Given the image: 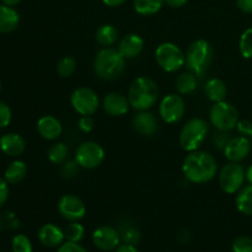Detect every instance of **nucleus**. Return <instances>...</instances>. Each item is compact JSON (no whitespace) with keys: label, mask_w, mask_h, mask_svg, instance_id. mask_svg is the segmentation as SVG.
<instances>
[{"label":"nucleus","mask_w":252,"mask_h":252,"mask_svg":"<svg viewBox=\"0 0 252 252\" xmlns=\"http://www.w3.org/2000/svg\"><path fill=\"white\" fill-rule=\"evenodd\" d=\"M182 172L187 181L202 185L216 177L218 165L213 155L198 149L186 155L182 162Z\"/></svg>","instance_id":"obj_1"},{"label":"nucleus","mask_w":252,"mask_h":252,"mask_svg":"<svg viewBox=\"0 0 252 252\" xmlns=\"http://www.w3.org/2000/svg\"><path fill=\"white\" fill-rule=\"evenodd\" d=\"M127 97L133 110H150L159 100V88L157 81L149 76H139L134 79L129 86Z\"/></svg>","instance_id":"obj_2"},{"label":"nucleus","mask_w":252,"mask_h":252,"mask_svg":"<svg viewBox=\"0 0 252 252\" xmlns=\"http://www.w3.org/2000/svg\"><path fill=\"white\" fill-rule=\"evenodd\" d=\"M214 59V49L206 39H196L189 44L185 54V65L187 70L197 78H203L211 68Z\"/></svg>","instance_id":"obj_3"},{"label":"nucleus","mask_w":252,"mask_h":252,"mask_svg":"<svg viewBox=\"0 0 252 252\" xmlns=\"http://www.w3.org/2000/svg\"><path fill=\"white\" fill-rule=\"evenodd\" d=\"M126 58L118 49L103 47L94 59V71L102 80H113L125 71Z\"/></svg>","instance_id":"obj_4"},{"label":"nucleus","mask_w":252,"mask_h":252,"mask_svg":"<svg viewBox=\"0 0 252 252\" xmlns=\"http://www.w3.org/2000/svg\"><path fill=\"white\" fill-rule=\"evenodd\" d=\"M208 123L203 118L194 117L187 121L180 132V145L187 153L198 150L208 135Z\"/></svg>","instance_id":"obj_5"},{"label":"nucleus","mask_w":252,"mask_h":252,"mask_svg":"<svg viewBox=\"0 0 252 252\" xmlns=\"http://www.w3.org/2000/svg\"><path fill=\"white\" fill-rule=\"evenodd\" d=\"M155 61L166 73H176L185 66V53L177 44L164 42L155 49Z\"/></svg>","instance_id":"obj_6"},{"label":"nucleus","mask_w":252,"mask_h":252,"mask_svg":"<svg viewBox=\"0 0 252 252\" xmlns=\"http://www.w3.org/2000/svg\"><path fill=\"white\" fill-rule=\"evenodd\" d=\"M212 126L220 132H230L239 123V112L234 105L228 101L216 102L209 111Z\"/></svg>","instance_id":"obj_7"},{"label":"nucleus","mask_w":252,"mask_h":252,"mask_svg":"<svg viewBox=\"0 0 252 252\" xmlns=\"http://www.w3.org/2000/svg\"><path fill=\"white\" fill-rule=\"evenodd\" d=\"M245 181V169L240 162L229 161L219 172V186L228 194L238 193L244 187Z\"/></svg>","instance_id":"obj_8"},{"label":"nucleus","mask_w":252,"mask_h":252,"mask_svg":"<svg viewBox=\"0 0 252 252\" xmlns=\"http://www.w3.org/2000/svg\"><path fill=\"white\" fill-rule=\"evenodd\" d=\"M103 160H105V149L98 143L93 140L81 143L75 152V161L83 169H96L102 164Z\"/></svg>","instance_id":"obj_9"},{"label":"nucleus","mask_w":252,"mask_h":252,"mask_svg":"<svg viewBox=\"0 0 252 252\" xmlns=\"http://www.w3.org/2000/svg\"><path fill=\"white\" fill-rule=\"evenodd\" d=\"M70 103L80 116H93L100 107V98L93 89L83 86L71 93Z\"/></svg>","instance_id":"obj_10"},{"label":"nucleus","mask_w":252,"mask_h":252,"mask_svg":"<svg viewBox=\"0 0 252 252\" xmlns=\"http://www.w3.org/2000/svg\"><path fill=\"white\" fill-rule=\"evenodd\" d=\"M186 113V103L182 96L177 94H169L159 105V116L167 125H175L184 118Z\"/></svg>","instance_id":"obj_11"},{"label":"nucleus","mask_w":252,"mask_h":252,"mask_svg":"<svg viewBox=\"0 0 252 252\" xmlns=\"http://www.w3.org/2000/svg\"><path fill=\"white\" fill-rule=\"evenodd\" d=\"M59 214L68 221H79L85 217L86 206L75 194H64L58 201Z\"/></svg>","instance_id":"obj_12"},{"label":"nucleus","mask_w":252,"mask_h":252,"mask_svg":"<svg viewBox=\"0 0 252 252\" xmlns=\"http://www.w3.org/2000/svg\"><path fill=\"white\" fill-rule=\"evenodd\" d=\"M252 142L245 135L231 137L228 144L223 149L224 157L231 162H240L249 157L251 152Z\"/></svg>","instance_id":"obj_13"},{"label":"nucleus","mask_w":252,"mask_h":252,"mask_svg":"<svg viewBox=\"0 0 252 252\" xmlns=\"http://www.w3.org/2000/svg\"><path fill=\"white\" fill-rule=\"evenodd\" d=\"M93 243L98 250L113 251L120 246L121 236L112 226L102 225L95 229L93 233Z\"/></svg>","instance_id":"obj_14"},{"label":"nucleus","mask_w":252,"mask_h":252,"mask_svg":"<svg viewBox=\"0 0 252 252\" xmlns=\"http://www.w3.org/2000/svg\"><path fill=\"white\" fill-rule=\"evenodd\" d=\"M102 108L108 116L112 117H122L127 115L130 108L129 100L127 96L120 93H108L103 97Z\"/></svg>","instance_id":"obj_15"},{"label":"nucleus","mask_w":252,"mask_h":252,"mask_svg":"<svg viewBox=\"0 0 252 252\" xmlns=\"http://www.w3.org/2000/svg\"><path fill=\"white\" fill-rule=\"evenodd\" d=\"M132 126L135 132L144 137H153L159 130V121L149 110L138 111L133 117Z\"/></svg>","instance_id":"obj_16"},{"label":"nucleus","mask_w":252,"mask_h":252,"mask_svg":"<svg viewBox=\"0 0 252 252\" xmlns=\"http://www.w3.org/2000/svg\"><path fill=\"white\" fill-rule=\"evenodd\" d=\"M37 130L38 134L46 140H57L62 135L63 126L61 121L52 115L42 116L37 121Z\"/></svg>","instance_id":"obj_17"},{"label":"nucleus","mask_w":252,"mask_h":252,"mask_svg":"<svg viewBox=\"0 0 252 252\" xmlns=\"http://www.w3.org/2000/svg\"><path fill=\"white\" fill-rule=\"evenodd\" d=\"M38 240L46 248H59L65 240V235L58 225L48 223L39 228Z\"/></svg>","instance_id":"obj_18"},{"label":"nucleus","mask_w":252,"mask_h":252,"mask_svg":"<svg viewBox=\"0 0 252 252\" xmlns=\"http://www.w3.org/2000/svg\"><path fill=\"white\" fill-rule=\"evenodd\" d=\"M144 48V39L137 33H128L118 44V51L126 59L137 58Z\"/></svg>","instance_id":"obj_19"},{"label":"nucleus","mask_w":252,"mask_h":252,"mask_svg":"<svg viewBox=\"0 0 252 252\" xmlns=\"http://www.w3.org/2000/svg\"><path fill=\"white\" fill-rule=\"evenodd\" d=\"M26 149V142L17 133H6L0 138V150L7 157H19Z\"/></svg>","instance_id":"obj_20"},{"label":"nucleus","mask_w":252,"mask_h":252,"mask_svg":"<svg viewBox=\"0 0 252 252\" xmlns=\"http://www.w3.org/2000/svg\"><path fill=\"white\" fill-rule=\"evenodd\" d=\"M204 94L207 98L213 103L225 101L226 95H228V88L226 84L219 78H211L204 84Z\"/></svg>","instance_id":"obj_21"},{"label":"nucleus","mask_w":252,"mask_h":252,"mask_svg":"<svg viewBox=\"0 0 252 252\" xmlns=\"http://www.w3.org/2000/svg\"><path fill=\"white\" fill-rule=\"evenodd\" d=\"M19 12L14 7L4 4L0 5V32L1 33H10L15 31L19 26Z\"/></svg>","instance_id":"obj_22"},{"label":"nucleus","mask_w":252,"mask_h":252,"mask_svg":"<svg viewBox=\"0 0 252 252\" xmlns=\"http://www.w3.org/2000/svg\"><path fill=\"white\" fill-rule=\"evenodd\" d=\"M27 174V165L21 160H15L9 166L6 167L4 174V179L9 184L16 185L21 182L26 177Z\"/></svg>","instance_id":"obj_23"},{"label":"nucleus","mask_w":252,"mask_h":252,"mask_svg":"<svg viewBox=\"0 0 252 252\" xmlns=\"http://www.w3.org/2000/svg\"><path fill=\"white\" fill-rule=\"evenodd\" d=\"M235 206L241 214L252 216V185H246L236 193Z\"/></svg>","instance_id":"obj_24"},{"label":"nucleus","mask_w":252,"mask_h":252,"mask_svg":"<svg viewBox=\"0 0 252 252\" xmlns=\"http://www.w3.org/2000/svg\"><path fill=\"white\" fill-rule=\"evenodd\" d=\"M197 79L198 78L191 71L180 74L175 81V86H176V90L179 91L180 95H189V94L193 93L198 85Z\"/></svg>","instance_id":"obj_25"},{"label":"nucleus","mask_w":252,"mask_h":252,"mask_svg":"<svg viewBox=\"0 0 252 252\" xmlns=\"http://www.w3.org/2000/svg\"><path fill=\"white\" fill-rule=\"evenodd\" d=\"M96 41L102 47H111L117 42L118 31L113 25L105 24L101 25L96 31Z\"/></svg>","instance_id":"obj_26"},{"label":"nucleus","mask_w":252,"mask_h":252,"mask_svg":"<svg viewBox=\"0 0 252 252\" xmlns=\"http://www.w3.org/2000/svg\"><path fill=\"white\" fill-rule=\"evenodd\" d=\"M165 0H133V6L137 14L142 16H152L159 12L164 6Z\"/></svg>","instance_id":"obj_27"},{"label":"nucleus","mask_w":252,"mask_h":252,"mask_svg":"<svg viewBox=\"0 0 252 252\" xmlns=\"http://www.w3.org/2000/svg\"><path fill=\"white\" fill-rule=\"evenodd\" d=\"M68 153L69 150L65 143H54L48 149V160L54 165L64 164L68 158Z\"/></svg>","instance_id":"obj_28"},{"label":"nucleus","mask_w":252,"mask_h":252,"mask_svg":"<svg viewBox=\"0 0 252 252\" xmlns=\"http://www.w3.org/2000/svg\"><path fill=\"white\" fill-rule=\"evenodd\" d=\"M76 70V59L71 56L63 57L57 63V73L61 78H70Z\"/></svg>","instance_id":"obj_29"},{"label":"nucleus","mask_w":252,"mask_h":252,"mask_svg":"<svg viewBox=\"0 0 252 252\" xmlns=\"http://www.w3.org/2000/svg\"><path fill=\"white\" fill-rule=\"evenodd\" d=\"M64 235L66 241L80 243L85 236V228L79 221H70V224L64 229Z\"/></svg>","instance_id":"obj_30"},{"label":"nucleus","mask_w":252,"mask_h":252,"mask_svg":"<svg viewBox=\"0 0 252 252\" xmlns=\"http://www.w3.org/2000/svg\"><path fill=\"white\" fill-rule=\"evenodd\" d=\"M239 49L245 59L252 58V27H249L241 33L239 41Z\"/></svg>","instance_id":"obj_31"},{"label":"nucleus","mask_w":252,"mask_h":252,"mask_svg":"<svg viewBox=\"0 0 252 252\" xmlns=\"http://www.w3.org/2000/svg\"><path fill=\"white\" fill-rule=\"evenodd\" d=\"M12 252H32V244L24 234H17L12 239Z\"/></svg>","instance_id":"obj_32"},{"label":"nucleus","mask_w":252,"mask_h":252,"mask_svg":"<svg viewBox=\"0 0 252 252\" xmlns=\"http://www.w3.org/2000/svg\"><path fill=\"white\" fill-rule=\"evenodd\" d=\"M17 226H19V220L14 213L11 212L0 213V230H12Z\"/></svg>","instance_id":"obj_33"},{"label":"nucleus","mask_w":252,"mask_h":252,"mask_svg":"<svg viewBox=\"0 0 252 252\" xmlns=\"http://www.w3.org/2000/svg\"><path fill=\"white\" fill-rule=\"evenodd\" d=\"M233 252H252V239L250 236H239L231 246Z\"/></svg>","instance_id":"obj_34"},{"label":"nucleus","mask_w":252,"mask_h":252,"mask_svg":"<svg viewBox=\"0 0 252 252\" xmlns=\"http://www.w3.org/2000/svg\"><path fill=\"white\" fill-rule=\"evenodd\" d=\"M123 244H128V245H137L140 240V233L134 228H128L127 230L123 231L122 238Z\"/></svg>","instance_id":"obj_35"},{"label":"nucleus","mask_w":252,"mask_h":252,"mask_svg":"<svg viewBox=\"0 0 252 252\" xmlns=\"http://www.w3.org/2000/svg\"><path fill=\"white\" fill-rule=\"evenodd\" d=\"M11 117V110H10L9 106L4 101H0V129L6 128L10 125Z\"/></svg>","instance_id":"obj_36"},{"label":"nucleus","mask_w":252,"mask_h":252,"mask_svg":"<svg viewBox=\"0 0 252 252\" xmlns=\"http://www.w3.org/2000/svg\"><path fill=\"white\" fill-rule=\"evenodd\" d=\"M79 167L80 166H79L78 162L75 161V159H74V161L64 162L63 167H62V176H63L64 179H73V177L78 174Z\"/></svg>","instance_id":"obj_37"},{"label":"nucleus","mask_w":252,"mask_h":252,"mask_svg":"<svg viewBox=\"0 0 252 252\" xmlns=\"http://www.w3.org/2000/svg\"><path fill=\"white\" fill-rule=\"evenodd\" d=\"M78 127L83 133H90L95 127V121L91 116H81L78 121Z\"/></svg>","instance_id":"obj_38"},{"label":"nucleus","mask_w":252,"mask_h":252,"mask_svg":"<svg viewBox=\"0 0 252 252\" xmlns=\"http://www.w3.org/2000/svg\"><path fill=\"white\" fill-rule=\"evenodd\" d=\"M236 129H238V132L241 135H245V137L250 138V140L252 142V122L246 120L239 121L238 126H236Z\"/></svg>","instance_id":"obj_39"},{"label":"nucleus","mask_w":252,"mask_h":252,"mask_svg":"<svg viewBox=\"0 0 252 252\" xmlns=\"http://www.w3.org/2000/svg\"><path fill=\"white\" fill-rule=\"evenodd\" d=\"M57 252H88L79 243H71V241H66L59 246Z\"/></svg>","instance_id":"obj_40"},{"label":"nucleus","mask_w":252,"mask_h":252,"mask_svg":"<svg viewBox=\"0 0 252 252\" xmlns=\"http://www.w3.org/2000/svg\"><path fill=\"white\" fill-rule=\"evenodd\" d=\"M230 134H229V132H220L219 130V133H217V135L214 137V144L217 145V148H219V149H224L225 148V145L228 144V142L230 140Z\"/></svg>","instance_id":"obj_41"},{"label":"nucleus","mask_w":252,"mask_h":252,"mask_svg":"<svg viewBox=\"0 0 252 252\" xmlns=\"http://www.w3.org/2000/svg\"><path fill=\"white\" fill-rule=\"evenodd\" d=\"M9 198V182L0 177V207L4 206Z\"/></svg>","instance_id":"obj_42"},{"label":"nucleus","mask_w":252,"mask_h":252,"mask_svg":"<svg viewBox=\"0 0 252 252\" xmlns=\"http://www.w3.org/2000/svg\"><path fill=\"white\" fill-rule=\"evenodd\" d=\"M239 9L246 14H252V0H236Z\"/></svg>","instance_id":"obj_43"},{"label":"nucleus","mask_w":252,"mask_h":252,"mask_svg":"<svg viewBox=\"0 0 252 252\" xmlns=\"http://www.w3.org/2000/svg\"><path fill=\"white\" fill-rule=\"evenodd\" d=\"M115 252H139L134 245H128V244H123L116 249Z\"/></svg>","instance_id":"obj_44"},{"label":"nucleus","mask_w":252,"mask_h":252,"mask_svg":"<svg viewBox=\"0 0 252 252\" xmlns=\"http://www.w3.org/2000/svg\"><path fill=\"white\" fill-rule=\"evenodd\" d=\"M187 1L189 0H165V2L171 7H182L187 4Z\"/></svg>","instance_id":"obj_45"},{"label":"nucleus","mask_w":252,"mask_h":252,"mask_svg":"<svg viewBox=\"0 0 252 252\" xmlns=\"http://www.w3.org/2000/svg\"><path fill=\"white\" fill-rule=\"evenodd\" d=\"M102 2L108 7H117L125 4L126 0H102Z\"/></svg>","instance_id":"obj_46"},{"label":"nucleus","mask_w":252,"mask_h":252,"mask_svg":"<svg viewBox=\"0 0 252 252\" xmlns=\"http://www.w3.org/2000/svg\"><path fill=\"white\" fill-rule=\"evenodd\" d=\"M245 177H246V181H248L250 185H252V165H250V166L245 170Z\"/></svg>","instance_id":"obj_47"},{"label":"nucleus","mask_w":252,"mask_h":252,"mask_svg":"<svg viewBox=\"0 0 252 252\" xmlns=\"http://www.w3.org/2000/svg\"><path fill=\"white\" fill-rule=\"evenodd\" d=\"M1 1H2V4H4V5H7V6H12V7H14L15 5L19 4V2L21 1V0H1Z\"/></svg>","instance_id":"obj_48"},{"label":"nucleus","mask_w":252,"mask_h":252,"mask_svg":"<svg viewBox=\"0 0 252 252\" xmlns=\"http://www.w3.org/2000/svg\"><path fill=\"white\" fill-rule=\"evenodd\" d=\"M0 93H1V81H0Z\"/></svg>","instance_id":"obj_49"}]
</instances>
